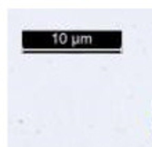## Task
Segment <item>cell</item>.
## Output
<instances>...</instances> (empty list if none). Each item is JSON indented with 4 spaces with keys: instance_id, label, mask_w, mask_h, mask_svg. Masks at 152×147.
Instances as JSON below:
<instances>
[]
</instances>
